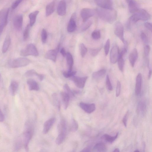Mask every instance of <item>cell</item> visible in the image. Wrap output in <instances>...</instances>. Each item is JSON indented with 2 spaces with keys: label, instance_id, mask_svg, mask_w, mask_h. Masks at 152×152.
<instances>
[{
  "label": "cell",
  "instance_id": "45",
  "mask_svg": "<svg viewBox=\"0 0 152 152\" xmlns=\"http://www.w3.org/2000/svg\"><path fill=\"white\" fill-rule=\"evenodd\" d=\"M23 0H15L12 3L11 6L12 10L16 9Z\"/></svg>",
  "mask_w": 152,
  "mask_h": 152
},
{
  "label": "cell",
  "instance_id": "2",
  "mask_svg": "<svg viewBox=\"0 0 152 152\" xmlns=\"http://www.w3.org/2000/svg\"><path fill=\"white\" fill-rule=\"evenodd\" d=\"M59 134L56 139L57 145L61 144L64 140L66 135L67 126L66 121L64 119L61 120L58 125Z\"/></svg>",
  "mask_w": 152,
  "mask_h": 152
},
{
  "label": "cell",
  "instance_id": "32",
  "mask_svg": "<svg viewBox=\"0 0 152 152\" xmlns=\"http://www.w3.org/2000/svg\"><path fill=\"white\" fill-rule=\"evenodd\" d=\"M118 135V133H116L115 136H111L107 134L104 135L102 137L106 141L112 142L115 141L117 138Z\"/></svg>",
  "mask_w": 152,
  "mask_h": 152
},
{
  "label": "cell",
  "instance_id": "38",
  "mask_svg": "<svg viewBox=\"0 0 152 152\" xmlns=\"http://www.w3.org/2000/svg\"><path fill=\"white\" fill-rule=\"evenodd\" d=\"M102 47H99L96 49L90 48L89 49L90 54L93 56H96L101 49Z\"/></svg>",
  "mask_w": 152,
  "mask_h": 152
},
{
  "label": "cell",
  "instance_id": "26",
  "mask_svg": "<svg viewBox=\"0 0 152 152\" xmlns=\"http://www.w3.org/2000/svg\"><path fill=\"white\" fill-rule=\"evenodd\" d=\"M18 87V84L16 81L13 80L11 82L9 87V90L12 95L14 96L15 94Z\"/></svg>",
  "mask_w": 152,
  "mask_h": 152
},
{
  "label": "cell",
  "instance_id": "12",
  "mask_svg": "<svg viewBox=\"0 0 152 152\" xmlns=\"http://www.w3.org/2000/svg\"><path fill=\"white\" fill-rule=\"evenodd\" d=\"M119 48L117 45L114 46L110 53V60L112 64L115 63L117 61L119 54Z\"/></svg>",
  "mask_w": 152,
  "mask_h": 152
},
{
  "label": "cell",
  "instance_id": "19",
  "mask_svg": "<svg viewBox=\"0 0 152 152\" xmlns=\"http://www.w3.org/2000/svg\"><path fill=\"white\" fill-rule=\"evenodd\" d=\"M56 119L55 118H51L46 121L44 123L43 130V133L46 134L50 130L51 127L55 122Z\"/></svg>",
  "mask_w": 152,
  "mask_h": 152
},
{
  "label": "cell",
  "instance_id": "21",
  "mask_svg": "<svg viewBox=\"0 0 152 152\" xmlns=\"http://www.w3.org/2000/svg\"><path fill=\"white\" fill-rule=\"evenodd\" d=\"M28 88L30 91H38L39 87L37 82L32 79H29L27 81Z\"/></svg>",
  "mask_w": 152,
  "mask_h": 152
},
{
  "label": "cell",
  "instance_id": "14",
  "mask_svg": "<svg viewBox=\"0 0 152 152\" xmlns=\"http://www.w3.org/2000/svg\"><path fill=\"white\" fill-rule=\"evenodd\" d=\"M23 21V17L22 14H18L14 17L13 24L15 28L18 31L22 29Z\"/></svg>",
  "mask_w": 152,
  "mask_h": 152
},
{
  "label": "cell",
  "instance_id": "5",
  "mask_svg": "<svg viewBox=\"0 0 152 152\" xmlns=\"http://www.w3.org/2000/svg\"><path fill=\"white\" fill-rule=\"evenodd\" d=\"M31 62V60L28 58H19L10 61L9 63L8 66L13 68L22 67L28 65Z\"/></svg>",
  "mask_w": 152,
  "mask_h": 152
},
{
  "label": "cell",
  "instance_id": "9",
  "mask_svg": "<svg viewBox=\"0 0 152 152\" xmlns=\"http://www.w3.org/2000/svg\"><path fill=\"white\" fill-rule=\"evenodd\" d=\"M87 78V76L79 77L74 76L70 79L77 87L82 88H84Z\"/></svg>",
  "mask_w": 152,
  "mask_h": 152
},
{
  "label": "cell",
  "instance_id": "43",
  "mask_svg": "<svg viewBox=\"0 0 152 152\" xmlns=\"http://www.w3.org/2000/svg\"><path fill=\"white\" fill-rule=\"evenodd\" d=\"M41 37L42 42L44 43H45L47 39V34L46 31L44 29H43L42 30Z\"/></svg>",
  "mask_w": 152,
  "mask_h": 152
},
{
  "label": "cell",
  "instance_id": "57",
  "mask_svg": "<svg viewBox=\"0 0 152 152\" xmlns=\"http://www.w3.org/2000/svg\"><path fill=\"white\" fill-rule=\"evenodd\" d=\"M151 70L150 69L149 70L148 74V78L149 79H150L151 77Z\"/></svg>",
  "mask_w": 152,
  "mask_h": 152
},
{
  "label": "cell",
  "instance_id": "34",
  "mask_svg": "<svg viewBox=\"0 0 152 152\" xmlns=\"http://www.w3.org/2000/svg\"><path fill=\"white\" fill-rule=\"evenodd\" d=\"M31 27L30 24H28L24 31L23 34V39L24 41L26 40L28 38Z\"/></svg>",
  "mask_w": 152,
  "mask_h": 152
},
{
  "label": "cell",
  "instance_id": "13",
  "mask_svg": "<svg viewBox=\"0 0 152 152\" xmlns=\"http://www.w3.org/2000/svg\"><path fill=\"white\" fill-rule=\"evenodd\" d=\"M59 47L60 45H58L56 49L48 50L45 54V58L55 62Z\"/></svg>",
  "mask_w": 152,
  "mask_h": 152
},
{
  "label": "cell",
  "instance_id": "33",
  "mask_svg": "<svg viewBox=\"0 0 152 152\" xmlns=\"http://www.w3.org/2000/svg\"><path fill=\"white\" fill-rule=\"evenodd\" d=\"M123 56H118V58L117 60L118 67L119 70L123 71L124 69V61L123 58Z\"/></svg>",
  "mask_w": 152,
  "mask_h": 152
},
{
  "label": "cell",
  "instance_id": "40",
  "mask_svg": "<svg viewBox=\"0 0 152 152\" xmlns=\"http://www.w3.org/2000/svg\"><path fill=\"white\" fill-rule=\"evenodd\" d=\"M38 73L35 70L32 69L27 71L25 74V75L27 77H30L36 76H37Z\"/></svg>",
  "mask_w": 152,
  "mask_h": 152
},
{
  "label": "cell",
  "instance_id": "3",
  "mask_svg": "<svg viewBox=\"0 0 152 152\" xmlns=\"http://www.w3.org/2000/svg\"><path fill=\"white\" fill-rule=\"evenodd\" d=\"M150 15L145 10L138 9L130 18L129 21L136 23L139 20H147L150 18Z\"/></svg>",
  "mask_w": 152,
  "mask_h": 152
},
{
  "label": "cell",
  "instance_id": "28",
  "mask_svg": "<svg viewBox=\"0 0 152 152\" xmlns=\"http://www.w3.org/2000/svg\"><path fill=\"white\" fill-rule=\"evenodd\" d=\"M93 149L94 151L96 152H105L107 150V148L104 143L99 142L95 145Z\"/></svg>",
  "mask_w": 152,
  "mask_h": 152
},
{
  "label": "cell",
  "instance_id": "10",
  "mask_svg": "<svg viewBox=\"0 0 152 152\" xmlns=\"http://www.w3.org/2000/svg\"><path fill=\"white\" fill-rule=\"evenodd\" d=\"M95 3L101 8L112 9L113 8L112 0H94Z\"/></svg>",
  "mask_w": 152,
  "mask_h": 152
},
{
  "label": "cell",
  "instance_id": "17",
  "mask_svg": "<svg viewBox=\"0 0 152 152\" xmlns=\"http://www.w3.org/2000/svg\"><path fill=\"white\" fill-rule=\"evenodd\" d=\"M66 2L65 0H61L59 2L57 8V12L58 15L63 16L66 12Z\"/></svg>",
  "mask_w": 152,
  "mask_h": 152
},
{
  "label": "cell",
  "instance_id": "35",
  "mask_svg": "<svg viewBox=\"0 0 152 152\" xmlns=\"http://www.w3.org/2000/svg\"><path fill=\"white\" fill-rule=\"evenodd\" d=\"M64 92L66 93L69 96L70 98H72L75 96V94L70 89L69 86L67 84H65L64 87Z\"/></svg>",
  "mask_w": 152,
  "mask_h": 152
},
{
  "label": "cell",
  "instance_id": "30",
  "mask_svg": "<svg viewBox=\"0 0 152 152\" xmlns=\"http://www.w3.org/2000/svg\"><path fill=\"white\" fill-rule=\"evenodd\" d=\"M39 13L38 11H36L30 13L28 17L30 20L29 24L31 26H32L35 23L37 16Z\"/></svg>",
  "mask_w": 152,
  "mask_h": 152
},
{
  "label": "cell",
  "instance_id": "58",
  "mask_svg": "<svg viewBox=\"0 0 152 152\" xmlns=\"http://www.w3.org/2000/svg\"><path fill=\"white\" fill-rule=\"evenodd\" d=\"M120 151L119 150L118 148H115L114 151H113V152H119Z\"/></svg>",
  "mask_w": 152,
  "mask_h": 152
},
{
  "label": "cell",
  "instance_id": "47",
  "mask_svg": "<svg viewBox=\"0 0 152 152\" xmlns=\"http://www.w3.org/2000/svg\"><path fill=\"white\" fill-rule=\"evenodd\" d=\"M121 88V83L119 81H118L117 82L115 91V95L116 97L118 96L120 94Z\"/></svg>",
  "mask_w": 152,
  "mask_h": 152
},
{
  "label": "cell",
  "instance_id": "46",
  "mask_svg": "<svg viewBox=\"0 0 152 152\" xmlns=\"http://www.w3.org/2000/svg\"><path fill=\"white\" fill-rule=\"evenodd\" d=\"M110 40L109 39H108L105 43L104 48V53L106 56H107L110 47Z\"/></svg>",
  "mask_w": 152,
  "mask_h": 152
},
{
  "label": "cell",
  "instance_id": "39",
  "mask_svg": "<svg viewBox=\"0 0 152 152\" xmlns=\"http://www.w3.org/2000/svg\"><path fill=\"white\" fill-rule=\"evenodd\" d=\"M92 38L95 40L98 39L101 37L100 32L99 30H95L93 31L91 34Z\"/></svg>",
  "mask_w": 152,
  "mask_h": 152
},
{
  "label": "cell",
  "instance_id": "4",
  "mask_svg": "<svg viewBox=\"0 0 152 152\" xmlns=\"http://www.w3.org/2000/svg\"><path fill=\"white\" fill-rule=\"evenodd\" d=\"M33 133V129L32 126L28 123L26 124L25 130L23 134V142L25 149H28V145Z\"/></svg>",
  "mask_w": 152,
  "mask_h": 152
},
{
  "label": "cell",
  "instance_id": "8",
  "mask_svg": "<svg viewBox=\"0 0 152 152\" xmlns=\"http://www.w3.org/2000/svg\"><path fill=\"white\" fill-rule=\"evenodd\" d=\"M114 32L115 35L124 44L125 42L124 37V28L120 22H118L115 24Z\"/></svg>",
  "mask_w": 152,
  "mask_h": 152
},
{
  "label": "cell",
  "instance_id": "53",
  "mask_svg": "<svg viewBox=\"0 0 152 152\" xmlns=\"http://www.w3.org/2000/svg\"><path fill=\"white\" fill-rule=\"evenodd\" d=\"M4 119V115L0 109V122L3 121Z\"/></svg>",
  "mask_w": 152,
  "mask_h": 152
},
{
  "label": "cell",
  "instance_id": "18",
  "mask_svg": "<svg viewBox=\"0 0 152 152\" xmlns=\"http://www.w3.org/2000/svg\"><path fill=\"white\" fill-rule=\"evenodd\" d=\"M142 83V76L140 73H139L136 78L135 86V94L137 96L139 95L140 93Z\"/></svg>",
  "mask_w": 152,
  "mask_h": 152
},
{
  "label": "cell",
  "instance_id": "44",
  "mask_svg": "<svg viewBox=\"0 0 152 152\" xmlns=\"http://www.w3.org/2000/svg\"><path fill=\"white\" fill-rule=\"evenodd\" d=\"M85 23L82 27V30L85 31L88 29L92 24V21L91 20H88L85 22Z\"/></svg>",
  "mask_w": 152,
  "mask_h": 152
},
{
  "label": "cell",
  "instance_id": "54",
  "mask_svg": "<svg viewBox=\"0 0 152 152\" xmlns=\"http://www.w3.org/2000/svg\"><path fill=\"white\" fill-rule=\"evenodd\" d=\"M60 52L63 57H65L66 56V52L64 48L61 49Z\"/></svg>",
  "mask_w": 152,
  "mask_h": 152
},
{
  "label": "cell",
  "instance_id": "37",
  "mask_svg": "<svg viewBox=\"0 0 152 152\" xmlns=\"http://www.w3.org/2000/svg\"><path fill=\"white\" fill-rule=\"evenodd\" d=\"M79 48L81 56L82 57H84L87 53V49L83 43L80 44Z\"/></svg>",
  "mask_w": 152,
  "mask_h": 152
},
{
  "label": "cell",
  "instance_id": "1",
  "mask_svg": "<svg viewBox=\"0 0 152 152\" xmlns=\"http://www.w3.org/2000/svg\"><path fill=\"white\" fill-rule=\"evenodd\" d=\"M96 12L100 18L109 23H112L116 19L117 17V12L114 10L97 8Z\"/></svg>",
  "mask_w": 152,
  "mask_h": 152
},
{
  "label": "cell",
  "instance_id": "48",
  "mask_svg": "<svg viewBox=\"0 0 152 152\" xmlns=\"http://www.w3.org/2000/svg\"><path fill=\"white\" fill-rule=\"evenodd\" d=\"M53 98L54 101V103H55V105H56V106L58 109L60 110V104L59 99L57 98V96L56 94H53Z\"/></svg>",
  "mask_w": 152,
  "mask_h": 152
},
{
  "label": "cell",
  "instance_id": "20",
  "mask_svg": "<svg viewBox=\"0 0 152 152\" xmlns=\"http://www.w3.org/2000/svg\"><path fill=\"white\" fill-rule=\"evenodd\" d=\"M128 4L129 9L131 13H134L138 9L137 3L135 0H126Z\"/></svg>",
  "mask_w": 152,
  "mask_h": 152
},
{
  "label": "cell",
  "instance_id": "52",
  "mask_svg": "<svg viewBox=\"0 0 152 152\" xmlns=\"http://www.w3.org/2000/svg\"><path fill=\"white\" fill-rule=\"evenodd\" d=\"M145 27L150 30L151 32L152 31V25L151 23L149 22H145L144 24Z\"/></svg>",
  "mask_w": 152,
  "mask_h": 152
},
{
  "label": "cell",
  "instance_id": "36",
  "mask_svg": "<svg viewBox=\"0 0 152 152\" xmlns=\"http://www.w3.org/2000/svg\"><path fill=\"white\" fill-rule=\"evenodd\" d=\"M78 127V124L77 121L74 119H72L71 126L70 130L72 132H75L76 131Z\"/></svg>",
  "mask_w": 152,
  "mask_h": 152
},
{
  "label": "cell",
  "instance_id": "41",
  "mask_svg": "<svg viewBox=\"0 0 152 152\" xmlns=\"http://www.w3.org/2000/svg\"><path fill=\"white\" fill-rule=\"evenodd\" d=\"M76 73V72L74 71H67L64 72H63V75L66 78L71 77L74 76Z\"/></svg>",
  "mask_w": 152,
  "mask_h": 152
},
{
  "label": "cell",
  "instance_id": "15",
  "mask_svg": "<svg viewBox=\"0 0 152 152\" xmlns=\"http://www.w3.org/2000/svg\"><path fill=\"white\" fill-rule=\"evenodd\" d=\"M80 107L86 112L91 113L95 111L96 106L94 104H88L81 102L79 104Z\"/></svg>",
  "mask_w": 152,
  "mask_h": 152
},
{
  "label": "cell",
  "instance_id": "6",
  "mask_svg": "<svg viewBox=\"0 0 152 152\" xmlns=\"http://www.w3.org/2000/svg\"><path fill=\"white\" fill-rule=\"evenodd\" d=\"M20 54L23 56H38L39 53L35 45L33 44H29L24 49L22 50Z\"/></svg>",
  "mask_w": 152,
  "mask_h": 152
},
{
  "label": "cell",
  "instance_id": "50",
  "mask_svg": "<svg viewBox=\"0 0 152 152\" xmlns=\"http://www.w3.org/2000/svg\"><path fill=\"white\" fill-rule=\"evenodd\" d=\"M140 36L141 39L144 43L147 44L148 42V39L146 34L142 32Z\"/></svg>",
  "mask_w": 152,
  "mask_h": 152
},
{
  "label": "cell",
  "instance_id": "23",
  "mask_svg": "<svg viewBox=\"0 0 152 152\" xmlns=\"http://www.w3.org/2000/svg\"><path fill=\"white\" fill-rule=\"evenodd\" d=\"M146 110V104L144 101H140L138 104L137 110L138 113L142 116H144Z\"/></svg>",
  "mask_w": 152,
  "mask_h": 152
},
{
  "label": "cell",
  "instance_id": "49",
  "mask_svg": "<svg viewBox=\"0 0 152 152\" xmlns=\"http://www.w3.org/2000/svg\"><path fill=\"white\" fill-rule=\"evenodd\" d=\"M129 115V111H128L124 115L123 119L122 121L124 126L126 127L127 126L128 117Z\"/></svg>",
  "mask_w": 152,
  "mask_h": 152
},
{
  "label": "cell",
  "instance_id": "29",
  "mask_svg": "<svg viewBox=\"0 0 152 152\" xmlns=\"http://www.w3.org/2000/svg\"><path fill=\"white\" fill-rule=\"evenodd\" d=\"M67 65L68 67V71H72L73 64V59L71 54L66 53V56Z\"/></svg>",
  "mask_w": 152,
  "mask_h": 152
},
{
  "label": "cell",
  "instance_id": "59",
  "mask_svg": "<svg viewBox=\"0 0 152 152\" xmlns=\"http://www.w3.org/2000/svg\"><path fill=\"white\" fill-rule=\"evenodd\" d=\"M140 151L138 150H136L135 151H134V152H139Z\"/></svg>",
  "mask_w": 152,
  "mask_h": 152
},
{
  "label": "cell",
  "instance_id": "11",
  "mask_svg": "<svg viewBox=\"0 0 152 152\" xmlns=\"http://www.w3.org/2000/svg\"><path fill=\"white\" fill-rule=\"evenodd\" d=\"M95 11L92 9L84 8L81 11V16L85 22L90 17L93 16L95 14Z\"/></svg>",
  "mask_w": 152,
  "mask_h": 152
},
{
  "label": "cell",
  "instance_id": "7",
  "mask_svg": "<svg viewBox=\"0 0 152 152\" xmlns=\"http://www.w3.org/2000/svg\"><path fill=\"white\" fill-rule=\"evenodd\" d=\"M9 12V8H5L0 11V36L7 24Z\"/></svg>",
  "mask_w": 152,
  "mask_h": 152
},
{
  "label": "cell",
  "instance_id": "56",
  "mask_svg": "<svg viewBox=\"0 0 152 152\" xmlns=\"http://www.w3.org/2000/svg\"><path fill=\"white\" fill-rule=\"evenodd\" d=\"M91 147H87L83 149L81 151V152H89L90 151Z\"/></svg>",
  "mask_w": 152,
  "mask_h": 152
},
{
  "label": "cell",
  "instance_id": "22",
  "mask_svg": "<svg viewBox=\"0 0 152 152\" xmlns=\"http://www.w3.org/2000/svg\"><path fill=\"white\" fill-rule=\"evenodd\" d=\"M138 58V52L137 49L134 48L129 56V60L132 67H134Z\"/></svg>",
  "mask_w": 152,
  "mask_h": 152
},
{
  "label": "cell",
  "instance_id": "42",
  "mask_svg": "<svg viewBox=\"0 0 152 152\" xmlns=\"http://www.w3.org/2000/svg\"><path fill=\"white\" fill-rule=\"evenodd\" d=\"M106 83L107 87L108 89L110 91L113 90V88L109 76L107 75L106 79Z\"/></svg>",
  "mask_w": 152,
  "mask_h": 152
},
{
  "label": "cell",
  "instance_id": "55",
  "mask_svg": "<svg viewBox=\"0 0 152 152\" xmlns=\"http://www.w3.org/2000/svg\"><path fill=\"white\" fill-rule=\"evenodd\" d=\"M37 77L40 81H42L44 79V76L43 75L38 74Z\"/></svg>",
  "mask_w": 152,
  "mask_h": 152
},
{
  "label": "cell",
  "instance_id": "27",
  "mask_svg": "<svg viewBox=\"0 0 152 152\" xmlns=\"http://www.w3.org/2000/svg\"><path fill=\"white\" fill-rule=\"evenodd\" d=\"M11 39L9 35H7L5 39L2 46V51L3 53H5L8 49L10 45Z\"/></svg>",
  "mask_w": 152,
  "mask_h": 152
},
{
  "label": "cell",
  "instance_id": "25",
  "mask_svg": "<svg viewBox=\"0 0 152 152\" xmlns=\"http://www.w3.org/2000/svg\"><path fill=\"white\" fill-rule=\"evenodd\" d=\"M55 8V2L54 1L47 4L46 7V16L47 17L51 15L54 11Z\"/></svg>",
  "mask_w": 152,
  "mask_h": 152
},
{
  "label": "cell",
  "instance_id": "51",
  "mask_svg": "<svg viewBox=\"0 0 152 152\" xmlns=\"http://www.w3.org/2000/svg\"><path fill=\"white\" fill-rule=\"evenodd\" d=\"M150 50V48L149 45H146L144 47V53L146 56H148Z\"/></svg>",
  "mask_w": 152,
  "mask_h": 152
},
{
  "label": "cell",
  "instance_id": "16",
  "mask_svg": "<svg viewBox=\"0 0 152 152\" xmlns=\"http://www.w3.org/2000/svg\"><path fill=\"white\" fill-rule=\"evenodd\" d=\"M75 17V14H73L69 21L67 27V31L69 32H73L76 29L77 26Z\"/></svg>",
  "mask_w": 152,
  "mask_h": 152
},
{
  "label": "cell",
  "instance_id": "24",
  "mask_svg": "<svg viewBox=\"0 0 152 152\" xmlns=\"http://www.w3.org/2000/svg\"><path fill=\"white\" fill-rule=\"evenodd\" d=\"M61 96L64 108L66 110L68 106L70 98L69 95L64 91L61 92Z\"/></svg>",
  "mask_w": 152,
  "mask_h": 152
},
{
  "label": "cell",
  "instance_id": "31",
  "mask_svg": "<svg viewBox=\"0 0 152 152\" xmlns=\"http://www.w3.org/2000/svg\"><path fill=\"white\" fill-rule=\"evenodd\" d=\"M106 71L104 69H100L93 73L92 76L94 79H98L103 77L106 73Z\"/></svg>",
  "mask_w": 152,
  "mask_h": 152
}]
</instances>
